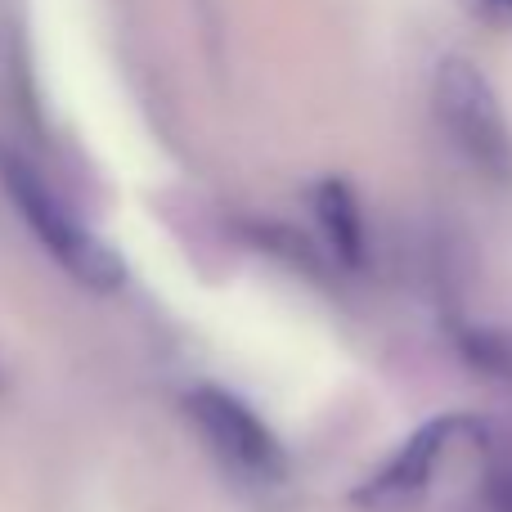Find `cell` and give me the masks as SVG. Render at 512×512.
<instances>
[{"label":"cell","instance_id":"cell-1","mask_svg":"<svg viewBox=\"0 0 512 512\" xmlns=\"http://www.w3.org/2000/svg\"><path fill=\"white\" fill-rule=\"evenodd\" d=\"M0 189H5V198L14 203V212L23 216V225L36 234V243H41L81 288L113 292L117 283H122V274H126L122 256L77 221V212L45 185V176L27 158L0 149Z\"/></svg>","mask_w":512,"mask_h":512},{"label":"cell","instance_id":"cell-7","mask_svg":"<svg viewBox=\"0 0 512 512\" xmlns=\"http://www.w3.org/2000/svg\"><path fill=\"white\" fill-rule=\"evenodd\" d=\"M486 512H512V445L490 441L486 445V486H481Z\"/></svg>","mask_w":512,"mask_h":512},{"label":"cell","instance_id":"cell-4","mask_svg":"<svg viewBox=\"0 0 512 512\" xmlns=\"http://www.w3.org/2000/svg\"><path fill=\"white\" fill-rule=\"evenodd\" d=\"M463 432H472L468 418H432L427 427H418L405 445L396 450V459L382 463L360 490H355V508L364 512H405L427 495L441 459L450 454V445Z\"/></svg>","mask_w":512,"mask_h":512},{"label":"cell","instance_id":"cell-8","mask_svg":"<svg viewBox=\"0 0 512 512\" xmlns=\"http://www.w3.org/2000/svg\"><path fill=\"white\" fill-rule=\"evenodd\" d=\"M486 18H499V23H512V0H472Z\"/></svg>","mask_w":512,"mask_h":512},{"label":"cell","instance_id":"cell-5","mask_svg":"<svg viewBox=\"0 0 512 512\" xmlns=\"http://www.w3.org/2000/svg\"><path fill=\"white\" fill-rule=\"evenodd\" d=\"M310 207H315V221L324 230L328 248L342 256L346 265L364 261V216L355 203V189L346 180H319L310 189Z\"/></svg>","mask_w":512,"mask_h":512},{"label":"cell","instance_id":"cell-6","mask_svg":"<svg viewBox=\"0 0 512 512\" xmlns=\"http://www.w3.org/2000/svg\"><path fill=\"white\" fill-rule=\"evenodd\" d=\"M459 346L477 369L512 378V333H499V328H463Z\"/></svg>","mask_w":512,"mask_h":512},{"label":"cell","instance_id":"cell-2","mask_svg":"<svg viewBox=\"0 0 512 512\" xmlns=\"http://www.w3.org/2000/svg\"><path fill=\"white\" fill-rule=\"evenodd\" d=\"M432 104L450 144L490 180H512V126L495 86L472 59H441L432 81Z\"/></svg>","mask_w":512,"mask_h":512},{"label":"cell","instance_id":"cell-3","mask_svg":"<svg viewBox=\"0 0 512 512\" xmlns=\"http://www.w3.org/2000/svg\"><path fill=\"white\" fill-rule=\"evenodd\" d=\"M185 414L198 427L203 445L243 481L270 486L283 477V445L265 427L248 400H239L225 387H194L185 396Z\"/></svg>","mask_w":512,"mask_h":512}]
</instances>
